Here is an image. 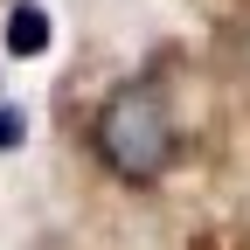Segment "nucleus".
<instances>
[{
  "instance_id": "f257e3e1",
  "label": "nucleus",
  "mask_w": 250,
  "mask_h": 250,
  "mask_svg": "<svg viewBox=\"0 0 250 250\" xmlns=\"http://www.w3.org/2000/svg\"><path fill=\"white\" fill-rule=\"evenodd\" d=\"M181 111L167 98V83L153 70H132L118 77L98 104H90L83 118V153L90 167H98L111 188H132V195H146V188H160L174 167H181Z\"/></svg>"
},
{
  "instance_id": "f03ea898",
  "label": "nucleus",
  "mask_w": 250,
  "mask_h": 250,
  "mask_svg": "<svg viewBox=\"0 0 250 250\" xmlns=\"http://www.w3.org/2000/svg\"><path fill=\"white\" fill-rule=\"evenodd\" d=\"M56 42V21H49V7H42V0H14V7H7V56H42Z\"/></svg>"
},
{
  "instance_id": "7ed1b4c3",
  "label": "nucleus",
  "mask_w": 250,
  "mask_h": 250,
  "mask_svg": "<svg viewBox=\"0 0 250 250\" xmlns=\"http://www.w3.org/2000/svg\"><path fill=\"white\" fill-rule=\"evenodd\" d=\"M28 139V104H7V98H0V153H14Z\"/></svg>"
}]
</instances>
